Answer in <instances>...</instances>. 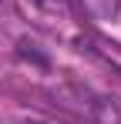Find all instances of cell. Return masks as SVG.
<instances>
[{
	"instance_id": "6da1fadb",
	"label": "cell",
	"mask_w": 121,
	"mask_h": 124,
	"mask_svg": "<svg viewBox=\"0 0 121 124\" xmlns=\"http://www.w3.org/2000/svg\"><path fill=\"white\" fill-rule=\"evenodd\" d=\"M24 124H40V121H24Z\"/></svg>"
},
{
	"instance_id": "7a4b0ae2",
	"label": "cell",
	"mask_w": 121,
	"mask_h": 124,
	"mask_svg": "<svg viewBox=\"0 0 121 124\" xmlns=\"http://www.w3.org/2000/svg\"><path fill=\"white\" fill-rule=\"evenodd\" d=\"M34 3H44V0H34Z\"/></svg>"
}]
</instances>
